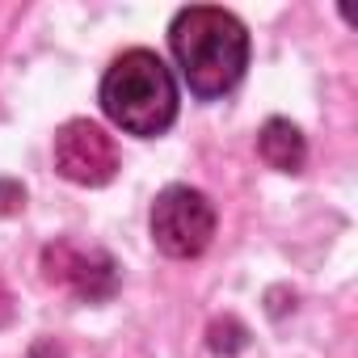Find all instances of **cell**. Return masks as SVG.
Returning <instances> with one entry per match:
<instances>
[{
  "label": "cell",
  "mask_w": 358,
  "mask_h": 358,
  "mask_svg": "<svg viewBox=\"0 0 358 358\" xmlns=\"http://www.w3.org/2000/svg\"><path fill=\"white\" fill-rule=\"evenodd\" d=\"M43 266H47V278L68 287L72 295L97 303V299H110L118 278H114V262L101 253V249H80L72 241H59L43 253Z\"/></svg>",
  "instance_id": "cell-5"
},
{
  "label": "cell",
  "mask_w": 358,
  "mask_h": 358,
  "mask_svg": "<svg viewBox=\"0 0 358 358\" xmlns=\"http://www.w3.org/2000/svg\"><path fill=\"white\" fill-rule=\"evenodd\" d=\"M169 51L186 89L199 101H215L232 93L249 68V30L228 9L190 5L169 26Z\"/></svg>",
  "instance_id": "cell-1"
},
{
  "label": "cell",
  "mask_w": 358,
  "mask_h": 358,
  "mask_svg": "<svg viewBox=\"0 0 358 358\" xmlns=\"http://www.w3.org/2000/svg\"><path fill=\"white\" fill-rule=\"evenodd\" d=\"M101 110L114 127L156 139L177 118V80L156 51H122L101 76Z\"/></svg>",
  "instance_id": "cell-2"
},
{
  "label": "cell",
  "mask_w": 358,
  "mask_h": 358,
  "mask_svg": "<svg viewBox=\"0 0 358 358\" xmlns=\"http://www.w3.org/2000/svg\"><path fill=\"white\" fill-rule=\"evenodd\" d=\"M257 152H262V160H266L270 169H278V173H299V169H303V156H308L299 127L287 122V118H270V122L262 127Z\"/></svg>",
  "instance_id": "cell-6"
},
{
  "label": "cell",
  "mask_w": 358,
  "mask_h": 358,
  "mask_svg": "<svg viewBox=\"0 0 358 358\" xmlns=\"http://www.w3.org/2000/svg\"><path fill=\"white\" fill-rule=\"evenodd\" d=\"M55 169L72 186H106L118 173L114 135L89 118H72L55 131Z\"/></svg>",
  "instance_id": "cell-4"
},
{
  "label": "cell",
  "mask_w": 358,
  "mask_h": 358,
  "mask_svg": "<svg viewBox=\"0 0 358 358\" xmlns=\"http://www.w3.org/2000/svg\"><path fill=\"white\" fill-rule=\"evenodd\" d=\"M215 236V207L194 186H169L152 203V241L164 257H199Z\"/></svg>",
  "instance_id": "cell-3"
}]
</instances>
